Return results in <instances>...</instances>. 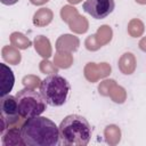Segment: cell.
I'll list each match as a JSON object with an SVG mask.
<instances>
[{"instance_id": "1", "label": "cell", "mask_w": 146, "mask_h": 146, "mask_svg": "<svg viewBox=\"0 0 146 146\" xmlns=\"http://www.w3.org/2000/svg\"><path fill=\"white\" fill-rule=\"evenodd\" d=\"M21 131L25 145L29 146H56L59 144V128L55 122L43 116L26 119Z\"/></svg>"}, {"instance_id": "2", "label": "cell", "mask_w": 146, "mask_h": 146, "mask_svg": "<svg viewBox=\"0 0 146 146\" xmlns=\"http://www.w3.org/2000/svg\"><path fill=\"white\" fill-rule=\"evenodd\" d=\"M62 143L66 146H86L91 138V127L81 115H67L59 125Z\"/></svg>"}, {"instance_id": "3", "label": "cell", "mask_w": 146, "mask_h": 146, "mask_svg": "<svg viewBox=\"0 0 146 146\" xmlns=\"http://www.w3.org/2000/svg\"><path fill=\"white\" fill-rule=\"evenodd\" d=\"M40 91L47 104L51 106H62L67 99L70 83L66 79L55 73L41 81Z\"/></svg>"}, {"instance_id": "4", "label": "cell", "mask_w": 146, "mask_h": 146, "mask_svg": "<svg viewBox=\"0 0 146 146\" xmlns=\"http://www.w3.org/2000/svg\"><path fill=\"white\" fill-rule=\"evenodd\" d=\"M19 114L22 117L30 119L38 116L46 110V99L41 94L31 88H24L16 94Z\"/></svg>"}, {"instance_id": "5", "label": "cell", "mask_w": 146, "mask_h": 146, "mask_svg": "<svg viewBox=\"0 0 146 146\" xmlns=\"http://www.w3.org/2000/svg\"><path fill=\"white\" fill-rule=\"evenodd\" d=\"M0 110V135H2L10 127H22V121L24 117H22L19 114L16 97L10 95L1 97Z\"/></svg>"}, {"instance_id": "6", "label": "cell", "mask_w": 146, "mask_h": 146, "mask_svg": "<svg viewBox=\"0 0 146 146\" xmlns=\"http://www.w3.org/2000/svg\"><path fill=\"white\" fill-rule=\"evenodd\" d=\"M114 0H86L82 8L86 13L96 19L107 17L114 9Z\"/></svg>"}, {"instance_id": "7", "label": "cell", "mask_w": 146, "mask_h": 146, "mask_svg": "<svg viewBox=\"0 0 146 146\" xmlns=\"http://www.w3.org/2000/svg\"><path fill=\"white\" fill-rule=\"evenodd\" d=\"M84 76L90 82H97L99 79L106 78L111 73V66L107 63H88L83 70Z\"/></svg>"}, {"instance_id": "8", "label": "cell", "mask_w": 146, "mask_h": 146, "mask_svg": "<svg viewBox=\"0 0 146 146\" xmlns=\"http://www.w3.org/2000/svg\"><path fill=\"white\" fill-rule=\"evenodd\" d=\"M0 82H1V88H0V95L1 97L8 95L10 92V90L14 87V82H15V76L13 71L9 68V66H7L6 64H0Z\"/></svg>"}, {"instance_id": "9", "label": "cell", "mask_w": 146, "mask_h": 146, "mask_svg": "<svg viewBox=\"0 0 146 146\" xmlns=\"http://www.w3.org/2000/svg\"><path fill=\"white\" fill-rule=\"evenodd\" d=\"M1 140L3 146H22L25 145L24 139L22 137L21 127H10L2 135Z\"/></svg>"}, {"instance_id": "10", "label": "cell", "mask_w": 146, "mask_h": 146, "mask_svg": "<svg viewBox=\"0 0 146 146\" xmlns=\"http://www.w3.org/2000/svg\"><path fill=\"white\" fill-rule=\"evenodd\" d=\"M80 46V41L78 36L72 34H63L56 41V49L60 52H73Z\"/></svg>"}, {"instance_id": "11", "label": "cell", "mask_w": 146, "mask_h": 146, "mask_svg": "<svg viewBox=\"0 0 146 146\" xmlns=\"http://www.w3.org/2000/svg\"><path fill=\"white\" fill-rule=\"evenodd\" d=\"M119 68L123 74H132L136 70V58L131 52H124L119 59Z\"/></svg>"}, {"instance_id": "12", "label": "cell", "mask_w": 146, "mask_h": 146, "mask_svg": "<svg viewBox=\"0 0 146 146\" xmlns=\"http://www.w3.org/2000/svg\"><path fill=\"white\" fill-rule=\"evenodd\" d=\"M34 48L35 51L43 58H49L51 56V44L48 38L44 35H38L34 39Z\"/></svg>"}, {"instance_id": "13", "label": "cell", "mask_w": 146, "mask_h": 146, "mask_svg": "<svg viewBox=\"0 0 146 146\" xmlns=\"http://www.w3.org/2000/svg\"><path fill=\"white\" fill-rule=\"evenodd\" d=\"M54 14L49 8H40L33 16V24L38 27L48 25L52 21Z\"/></svg>"}, {"instance_id": "14", "label": "cell", "mask_w": 146, "mask_h": 146, "mask_svg": "<svg viewBox=\"0 0 146 146\" xmlns=\"http://www.w3.org/2000/svg\"><path fill=\"white\" fill-rule=\"evenodd\" d=\"M1 55H2V58L11 65L19 64V62L22 59L21 54L15 46H5L1 50Z\"/></svg>"}, {"instance_id": "15", "label": "cell", "mask_w": 146, "mask_h": 146, "mask_svg": "<svg viewBox=\"0 0 146 146\" xmlns=\"http://www.w3.org/2000/svg\"><path fill=\"white\" fill-rule=\"evenodd\" d=\"M104 136L106 139V143L110 144L111 146H114L116 144H119L120 139H121V130L117 125L115 124H110L105 128L104 130Z\"/></svg>"}, {"instance_id": "16", "label": "cell", "mask_w": 146, "mask_h": 146, "mask_svg": "<svg viewBox=\"0 0 146 146\" xmlns=\"http://www.w3.org/2000/svg\"><path fill=\"white\" fill-rule=\"evenodd\" d=\"M68 26L71 29V31H73L74 33H84L87 32L88 27H89V23H88V19L84 17V16H81V15H78L74 19H72L70 23H68Z\"/></svg>"}, {"instance_id": "17", "label": "cell", "mask_w": 146, "mask_h": 146, "mask_svg": "<svg viewBox=\"0 0 146 146\" xmlns=\"http://www.w3.org/2000/svg\"><path fill=\"white\" fill-rule=\"evenodd\" d=\"M10 42L18 49H27L31 46L30 39L21 32H14L10 34Z\"/></svg>"}, {"instance_id": "18", "label": "cell", "mask_w": 146, "mask_h": 146, "mask_svg": "<svg viewBox=\"0 0 146 146\" xmlns=\"http://www.w3.org/2000/svg\"><path fill=\"white\" fill-rule=\"evenodd\" d=\"M113 36V31L108 25H102L96 32V39L100 46L107 44Z\"/></svg>"}, {"instance_id": "19", "label": "cell", "mask_w": 146, "mask_h": 146, "mask_svg": "<svg viewBox=\"0 0 146 146\" xmlns=\"http://www.w3.org/2000/svg\"><path fill=\"white\" fill-rule=\"evenodd\" d=\"M54 63L59 68H68L73 64V56L70 52L57 51V54L54 57Z\"/></svg>"}, {"instance_id": "20", "label": "cell", "mask_w": 146, "mask_h": 146, "mask_svg": "<svg viewBox=\"0 0 146 146\" xmlns=\"http://www.w3.org/2000/svg\"><path fill=\"white\" fill-rule=\"evenodd\" d=\"M144 23L138 18H132L128 24V33L132 38H138L144 33Z\"/></svg>"}, {"instance_id": "21", "label": "cell", "mask_w": 146, "mask_h": 146, "mask_svg": "<svg viewBox=\"0 0 146 146\" xmlns=\"http://www.w3.org/2000/svg\"><path fill=\"white\" fill-rule=\"evenodd\" d=\"M108 96L111 97V99H112L114 103H117V104H122V103H124L125 99H127V92H125L124 88L121 87V86H117L116 83L112 87V89H111Z\"/></svg>"}, {"instance_id": "22", "label": "cell", "mask_w": 146, "mask_h": 146, "mask_svg": "<svg viewBox=\"0 0 146 146\" xmlns=\"http://www.w3.org/2000/svg\"><path fill=\"white\" fill-rule=\"evenodd\" d=\"M79 15V11L73 6H64L60 9V17L65 23H70L72 19H74Z\"/></svg>"}, {"instance_id": "23", "label": "cell", "mask_w": 146, "mask_h": 146, "mask_svg": "<svg viewBox=\"0 0 146 146\" xmlns=\"http://www.w3.org/2000/svg\"><path fill=\"white\" fill-rule=\"evenodd\" d=\"M22 83L26 87V88H31V89H35L41 84V80L39 76L36 75H25L22 80Z\"/></svg>"}, {"instance_id": "24", "label": "cell", "mask_w": 146, "mask_h": 146, "mask_svg": "<svg viewBox=\"0 0 146 146\" xmlns=\"http://www.w3.org/2000/svg\"><path fill=\"white\" fill-rule=\"evenodd\" d=\"M40 71L44 74H55L58 72V67L46 58L40 63Z\"/></svg>"}, {"instance_id": "25", "label": "cell", "mask_w": 146, "mask_h": 146, "mask_svg": "<svg viewBox=\"0 0 146 146\" xmlns=\"http://www.w3.org/2000/svg\"><path fill=\"white\" fill-rule=\"evenodd\" d=\"M116 82L114 80H104L103 82H100V84L98 86V91L102 96H108L110 91L112 89V87L115 84Z\"/></svg>"}, {"instance_id": "26", "label": "cell", "mask_w": 146, "mask_h": 146, "mask_svg": "<svg viewBox=\"0 0 146 146\" xmlns=\"http://www.w3.org/2000/svg\"><path fill=\"white\" fill-rule=\"evenodd\" d=\"M84 44H86V48L90 51H96L98 50L102 46L98 43L97 39H96V34H91L89 36H87L86 41H84Z\"/></svg>"}, {"instance_id": "27", "label": "cell", "mask_w": 146, "mask_h": 146, "mask_svg": "<svg viewBox=\"0 0 146 146\" xmlns=\"http://www.w3.org/2000/svg\"><path fill=\"white\" fill-rule=\"evenodd\" d=\"M139 48H140L143 51H146V36L143 38V39L139 41Z\"/></svg>"}, {"instance_id": "28", "label": "cell", "mask_w": 146, "mask_h": 146, "mask_svg": "<svg viewBox=\"0 0 146 146\" xmlns=\"http://www.w3.org/2000/svg\"><path fill=\"white\" fill-rule=\"evenodd\" d=\"M30 1H31V3H32V5H35V6H41V5L46 3V2H48L49 0H30Z\"/></svg>"}, {"instance_id": "29", "label": "cell", "mask_w": 146, "mask_h": 146, "mask_svg": "<svg viewBox=\"0 0 146 146\" xmlns=\"http://www.w3.org/2000/svg\"><path fill=\"white\" fill-rule=\"evenodd\" d=\"M1 2H2L3 5L11 6V5H15L16 2H18V0H1Z\"/></svg>"}, {"instance_id": "30", "label": "cell", "mask_w": 146, "mask_h": 146, "mask_svg": "<svg viewBox=\"0 0 146 146\" xmlns=\"http://www.w3.org/2000/svg\"><path fill=\"white\" fill-rule=\"evenodd\" d=\"M70 3H72V5H76V3H79V2H81V0H67Z\"/></svg>"}, {"instance_id": "31", "label": "cell", "mask_w": 146, "mask_h": 146, "mask_svg": "<svg viewBox=\"0 0 146 146\" xmlns=\"http://www.w3.org/2000/svg\"><path fill=\"white\" fill-rule=\"evenodd\" d=\"M136 2H138L140 5H146V0H136Z\"/></svg>"}]
</instances>
